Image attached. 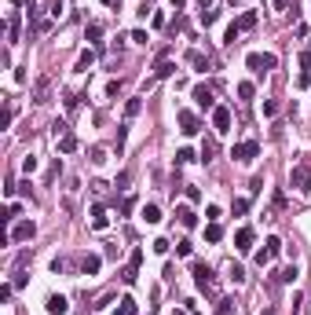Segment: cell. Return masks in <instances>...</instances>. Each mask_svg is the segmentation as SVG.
<instances>
[{
  "mask_svg": "<svg viewBox=\"0 0 311 315\" xmlns=\"http://www.w3.org/2000/svg\"><path fill=\"white\" fill-rule=\"evenodd\" d=\"M253 242H257L253 227H238V231H234V249H238V253H249V249H253Z\"/></svg>",
  "mask_w": 311,
  "mask_h": 315,
  "instance_id": "obj_9",
  "label": "cell"
},
{
  "mask_svg": "<svg viewBox=\"0 0 311 315\" xmlns=\"http://www.w3.org/2000/svg\"><path fill=\"white\" fill-rule=\"evenodd\" d=\"M139 110H143V99H128V103H125V117H128V121H132V117H139Z\"/></svg>",
  "mask_w": 311,
  "mask_h": 315,
  "instance_id": "obj_26",
  "label": "cell"
},
{
  "mask_svg": "<svg viewBox=\"0 0 311 315\" xmlns=\"http://www.w3.org/2000/svg\"><path fill=\"white\" fill-rule=\"evenodd\" d=\"M257 154H260V143L257 140H242V143L231 147V158H234V161H253Z\"/></svg>",
  "mask_w": 311,
  "mask_h": 315,
  "instance_id": "obj_4",
  "label": "cell"
},
{
  "mask_svg": "<svg viewBox=\"0 0 311 315\" xmlns=\"http://www.w3.org/2000/svg\"><path fill=\"white\" fill-rule=\"evenodd\" d=\"M278 114V103L275 99H267V103H263V117H275Z\"/></svg>",
  "mask_w": 311,
  "mask_h": 315,
  "instance_id": "obj_36",
  "label": "cell"
},
{
  "mask_svg": "<svg viewBox=\"0 0 311 315\" xmlns=\"http://www.w3.org/2000/svg\"><path fill=\"white\" fill-rule=\"evenodd\" d=\"M18 33H22V18L11 15L7 18V44H18Z\"/></svg>",
  "mask_w": 311,
  "mask_h": 315,
  "instance_id": "obj_18",
  "label": "cell"
},
{
  "mask_svg": "<svg viewBox=\"0 0 311 315\" xmlns=\"http://www.w3.org/2000/svg\"><path fill=\"white\" fill-rule=\"evenodd\" d=\"M187 161H202V158H198L191 147H180V151H176V165H187Z\"/></svg>",
  "mask_w": 311,
  "mask_h": 315,
  "instance_id": "obj_24",
  "label": "cell"
},
{
  "mask_svg": "<svg viewBox=\"0 0 311 315\" xmlns=\"http://www.w3.org/2000/svg\"><path fill=\"white\" fill-rule=\"evenodd\" d=\"M220 238H223V227L216 224V220H209V227H205V242H212V246H216Z\"/></svg>",
  "mask_w": 311,
  "mask_h": 315,
  "instance_id": "obj_23",
  "label": "cell"
},
{
  "mask_svg": "<svg viewBox=\"0 0 311 315\" xmlns=\"http://www.w3.org/2000/svg\"><path fill=\"white\" fill-rule=\"evenodd\" d=\"M121 96V81H110L106 85V99H117Z\"/></svg>",
  "mask_w": 311,
  "mask_h": 315,
  "instance_id": "obj_35",
  "label": "cell"
},
{
  "mask_svg": "<svg viewBox=\"0 0 311 315\" xmlns=\"http://www.w3.org/2000/svg\"><path fill=\"white\" fill-rule=\"evenodd\" d=\"M231 282H234V286H238V282H246V271H242L238 264H231Z\"/></svg>",
  "mask_w": 311,
  "mask_h": 315,
  "instance_id": "obj_32",
  "label": "cell"
},
{
  "mask_svg": "<svg viewBox=\"0 0 311 315\" xmlns=\"http://www.w3.org/2000/svg\"><path fill=\"white\" fill-rule=\"evenodd\" d=\"M103 4H106V7H114V4H121V0H103Z\"/></svg>",
  "mask_w": 311,
  "mask_h": 315,
  "instance_id": "obj_47",
  "label": "cell"
},
{
  "mask_svg": "<svg viewBox=\"0 0 311 315\" xmlns=\"http://www.w3.org/2000/svg\"><path fill=\"white\" fill-rule=\"evenodd\" d=\"M99 267H103V257L99 253H84L81 257V275H88V279H92V275H99Z\"/></svg>",
  "mask_w": 311,
  "mask_h": 315,
  "instance_id": "obj_10",
  "label": "cell"
},
{
  "mask_svg": "<svg viewBox=\"0 0 311 315\" xmlns=\"http://www.w3.org/2000/svg\"><path fill=\"white\" fill-rule=\"evenodd\" d=\"M300 66L311 70V48H308V52H300Z\"/></svg>",
  "mask_w": 311,
  "mask_h": 315,
  "instance_id": "obj_44",
  "label": "cell"
},
{
  "mask_svg": "<svg viewBox=\"0 0 311 315\" xmlns=\"http://www.w3.org/2000/svg\"><path fill=\"white\" fill-rule=\"evenodd\" d=\"M37 165H41V161H37L33 154H26V158H22V172H26V176H30V172H37Z\"/></svg>",
  "mask_w": 311,
  "mask_h": 315,
  "instance_id": "obj_30",
  "label": "cell"
},
{
  "mask_svg": "<svg viewBox=\"0 0 311 315\" xmlns=\"http://www.w3.org/2000/svg\"><path fill=\"white\" fill-rule=\"evenodd\" d=\"M231 212H234V216H246V212H249V198H234Z\"/></svg>",
  "mask_w": 311,
  "mask_h": 315,
  "instance_id": "obj_28",
  "label": "cell"
},
{
  "mask_svg": "<svg viewBox=\"0 0 311 315\" xmlns=\"http://www.w3.org/2000/svg\"><path fill=\"white\" fill-rule=\"evenodd\" d=\"M48 15H52V18L62 15V0H52V4H48Z\"/></svg>",
  "mask_w": 311,
  "mask_h": 315,
  "instance_id": "obj_38",
  "label": "cell"
},
{
  "mask_svg": "<svg viewBox=\"0 0 311 315\" xmlns=\"http://www.w3.org/2000/svg\"><path fill=\"white\" fill-rule=\"evenodd\" d=\"M55 143H59V154H73V151H77V147H81V140H77V136H73V132L59 136V140H55Z\"/></svg>",
  "mask_w": 311,
  "mask_h": 315,
  "instance_id": "obj_14",
  "label": "cell"
},
{
  "mask_svg": "<svg viewBox=\"0 0 311 315\" xmlns=\"http://www.w3.org/2000/svg\"><path fill=\"white\" fill-rule=\"evenodd\" d=\"M234 92H238V99H253V96H257V85H253V81H238V88H234Z\"/></svg>",
  "mask_w": 311,
  "mask_h": 315,
  "instance_id": "obj_25",
  "label": "cell"
},
{
  "mask_svg": "<svg viewBox=\"0 0 311 315\" xmlns=\"http://www.w3.org/2000/svg\"><path fill=\"white\" fill-rule=\"evenodd\" d=\"M92 227H96V231H106L110 227V216H106V209H103V206L92 209Z\"/></svg>",
  "mask_w": 311,
  "mask_h": 315,
  "instance_id": "obj_17",
  "label": "cell"
},
{
  "mask_svg": "<svg viewBox=\"0 0 311 315\" xmlns=\"http://www.w3.org/2000/svg\"><path fill=\"white\" fill-rule=\"evenodd\" d=\"M238 33H242V30H238V22H231V26H227V33H223V44H234V41H238Z\"/></svg>",
  "mask_w": 311,
  "mask_h": 315,
  "instance_id": "obj_29",
  "label": "cell"
},
{
  "mask_svg": "<svg viewBox=\"0 0 311 315\" xmlns=\"http://www.w3.org/2000/svg\"><path fill=\"white\" fill-rule=\"evenodd\" d=\"M249 187H253V194H260V191H263V176H253V183H249Z\"/></svg>",
  "mask_w": 311,
  "mask_h": 315,
  "instance_id": "obj_41",
  "label": "cell"
},
{
  "mask_svg": "<svg viewBox=\"0 0 311 315\" xmlns=\"http://www.w3.org/2000/svg\"><path fill=\"white\" fill-rule=\"evenodd\" d=\"M172 73H176V62H172V59H157V70H154V77H157V81L172 77Z\"/></svg>",
  "mask_w": 311,
  "mask_h": 315,
  "instance_id": "obj_19",
  "label": "cell"
},
{
  "mask_svg": "<svg viewBox=\"0 0 311 315\" xmlns=\"http://www.w3.org/2000/svg\"><path fill=\"white\" fill-rule=\"evenodd\" d=\"M289 187H297L300 194H308V191H311V161L293 165V172H289Z\"/></svg>",
  "mask_w": 311,
  "mask_h": 315,
  "instance_id": "obj_2",
  "label": "cell"
},
{
  "mask_svg": "<svg viewBox=\"0 0 311 315\" xmlns=\"http://www.w3.org/2000/svg\"><path fill=\"white\" fill-rule=\"evenodd\" d=\"M216 315H234V301H231V297H223V301H220V308H216Z\"/></svg>",
  "mask_w": 311,
  "mask_h": 315,
  "instance_id": "obj_31",
  "label": "cell"
},
{
  "mask_svg": "<svg viewBox=\"0 0 311 315\" xmlns=\"http://www.w3.org/2000/svg\"><path fill=\"white\" fill-rule=\"evenodd\" d=\"M11 4H15V7H18V4H26V0H11Z\"/></svg>",
  "mask_w": 311,
  "mask_h": 315,
  "instance_id": "obj_49",
  "label": "cell"
},
{
  "mask_svg": "<svg viewBox=\"0 0 311 315\" xmlns=\"http://www.w3.org/2000/svg\"><path fill=\"white\" fill-rule=\"evenodd\" d=\"M136 308H139V304L132 301V297H121L117 308H114V315H136Z\"/></svg>",
  "mask_w": 311,
  "mask_h": 315,
  "instance_id": "obj_21",
  "label": "cell"
},
{
  "mask_svg": "<svg viewBox=\"0 0 311 315\" xmlns=\"http://www.w3.org/2000/svg\"><path fill=\"white\" fill-rule=\"evenodd\" d=\"M99 37H103V26H99V22H92V26H88V41H92V44H96V41H99Z\"/></svg>",
  "mask_w": 311,
  "mask_h": 315,
  "instance_id": "obj_34",
  "label": "cell"
},
{
  "mask_svg": "<svg viewBox=\"0 0 311 315\" xmlns=\"http://www.w3.org/2000/svg\"><path fill=\"white\" fill-rule=\"evenodd\" d=\"M278 253H282V238H275V235H271L267 242H263V249H260V253H257V264H260V267H267V264L275 261Z\"/></svg>",
  "mask_w": 311,
  "mask_h": 315,
  "instance_id": "obj_5",
  "label": "cell"
},
{
  "mask_svg": "<svg viewBox=\"0 0 311 315\" xmlns=\"http://www.w3.org/2000/svg\"><path fill=\"white\" fill-rule=\"evenodd\" d=\"M44 308H48V315H66V312H70V301H66L62 293H52Z\"/></svg>",
  "mask_w": 311,
  "mask_h": 315,
  "instance_id": "obj_12",
  "label": "cell"
},
{
  "mask_svg": "<svg viewBox=\"0 0 311 315\" xmlns=\"http://www.w3.org/2000/svg\"><path fill=\"white\" fill-rule=\"evenodd\" d=\"M168 4H172L176 11H180V7H187V0H168Z\"/></svg>",
  "mask_w": 311,
  "mask_h": 315,
  "instance_id": "obj_46",
  "label": "cell"
},
{
  "mask_svg": "<svg viewBox=\"0 0 311 315\" xmlns=\"http://www.w3.org/2000/svg\"><path fill=\"white\" fill-rule=\"evenodd\" d=\"M212 128H216L220 136L231 128V110H227V106H216V110H212Z\"/></svg>",
  "mask_w": 311,
  "mask_h": 315,
  "instance_id": "obj_11",
  "label": "cell"
},
{
  "mask_svg": "<svg viewBox=\"0 0 311 315\" xmlns=\"http://www.w3.org/2000/svg\"><path fill=\"white\" fill-rule=\"evenodd\" d=\"M191 271H194V282H198V290H209V293H216V275H212V267H209V264L194 261V264H191Z\"/></svg>",
  "mask_w": 311,
  "mask_h": 315,
  "instance_id": "obj_3",
  "label": "cell"
},
{
  "mask_svg": "<svg viewBox=\"0 0 311 315\" xmlns=\"http://www.w3.org/2000/svg\"><path fill=\"white\" fill-rule=\"evenodd\" d=\"M176 253H180V257H191L194 246H191V242H176Z\"/></svg>",
  "mask_w": 311,
  "mask_h": 315,
  "instance_id": "obj_37",
  "label": "cell"
},
{
  "mask_svg": "<svg viewBox=\"0 0 311 315\" xmlns=\"http://www.w3.org/2000/svg\"><path fill=\"white\" fill-rule=\"evenodd\" d=\"M92 62H96V52L84 48V52L77 55V73H88V70H92Z\"/></svg>",
  "mask_w": 311,
  "mask_h": 315,
  "instance_id": "obj_20",
  "label": "cell"
},
{
  "mask_svg": "<svg viewBox=\"0 0 311 315\" xmlns=\"http://www.w3.org/2000/svg\"><path fill=\"white\" fill-rule=\"evenodd\" d=\"M139 220H143V224H157V220H161V209H157L154 202H147V206L139 209Z\"/></svg>",
  "mask_w": 311,
  "mask_h": 315,
  "instance_id": "obj_15",
  "label": "cell"
},
{
  "mask_svg": "<svg viewBox=\"0 0 311 315\" xmlns=\"http://www.w3.org/2000/svg\"><path fill=\"white\" fill-rule=\"evenodd\" d=\"M257 18H260L257 11H242L234 22H238V30H253V26H257Z\"/></svg>",
  "mask_w": 311,
  "mask_h": 315,
  "instance_id": "obj_22",
  "label": "cell"
},
{
  "mask_svg": "<svg viewBox=\"0 0 311 315\" xmlns=\"http://www.w3.org/2000/svg\"><path fill=\"white\" fill-rule=\"evenodd\" d=\"M216 22V11H202V26H212Z\"/></svg>",
  "mask_w": 311,
  "mask_h": 315,
  "instance_id": "obj_45",
  "label": "cell"
},
{
  "mask_svg": "<svg viewBox=\"0 0 311 315\" xmlns=\"http://www.w3.org/2000/svg\"><path fill=\"white\" fill-rule=\"evenodd\" d=\"M176 220H180V224L191 231V227H198V212L191 209V206H176Z\"/></svg>",
  "mask_w": 311,
  "mask_h": 315,
  "instance_id": "obj_13",
  "label": "cell"
},
{
  "mask_svg": "<svg viewBox=\"0 0 311 315\" xmlns=\"http://www.w3.org/2000/svg\"><path fill=\"white\" fill-rule=\"evenodd\" d=\"M246 66H249L253 73H271V70L278 66V59H275L271 52H249V55H246Z\"/></svg>",
  "mask_w": 311,
  "mask_h": 315,
  "instance_id": "obj_1",
  "label": "cell"
},
{
  "mask_svg": "<svg viewBox=\"0 0 311 315\" xmlns=\"http://www.w3.org/2000/svg\"><path fill=\"white\" fill-rule=\"evenodd\" d=\"M191 96H194V103L202 106V110H216V99H212V88L209 85H194Z\"/></svg>",
  "mask_w": 311,
  "mask_h": 315,
  "instance_id": "obj_8",
  "label": "cell"
},
{
  "mask_svg": "<svg viewBox=\"0 0 311 315\" xmlns=\"http://www.w3.org/2000/svg\"><path fill=\"white\" fill-rule=\"evenodd\" d=\"M220 212H223L220 206H209V209H205V216H209V220H220Z\"/></svg>",
  "mask_w": 311,
  "mask_h": 315,
  "instance_id": "obj_43",
  "label": "cell"
},
{
  "mask_svg": "<svg viewBox=\"0 0 311 315\" xmlns=\"http://www.w3.org/2000/svg\"><path fill=\"white\" fill-rule=\"evenodd\" d=\"M297 275H300V267H297V264H286V267H278L275 279H278V282H286V286H293V282H297Z\"/></svg>",
  "mask_w": 311,
  "mask_h": 315,
  "instance_id": "obj_16",
  "label": "cell"
},
{
  "mask_svg": "<svg viewBox=\"0 0 311 315\" xmlns=\"http://www.w3.org/2000/svg\"><path fill=\"white\" fill-rule=\"evenodd\" d=\"M187 198H191V202H202V191H198L194 183H191V187H187Z\"/></svg>",
  "mask_w": 311,
  "mask_h": 315,
  "instance_id": "obj_42",
  "label": "cell"
},
{
  "mask_svg": "<svg viewBox=\"0 0 311 315\" xmlns=\"http://www.w3.org/2000/svg\"><path fill=\"white\" fill-rule=\"evenodd\" d=\"M176 121H180V132L183 136H198V132H202V121H198V114H191V110H180Z\"/></svg>",
  "mask_w": 311,
  "mask_h": 315,
  "instance_id": "obj_6",
  "label": "cell"
},
{
  "mask_svg": "<svg viewBox=\"0 0 311 315\" xmlns=\"http://www.w3.org/2000/svg\"><path fill=\"white\" fill-rule=\"evenodd\" d=\"M297 88H311V70H304V73L297 77Z\"/></svg>",
  "mask_w": 311,
  "mask_h": 315,
  "instance_id": "obj_39",
  "label": "cell"
},
{
  "mask_svg": "<svg viewBox=\"0 0 311 315\" xmlns=\"http://www.w3.org/2000/svg\"><path fill=\"white\" fill-rule=\"evenodd\" d=\"M136 275H139V267H132V264H128V267H125V271H121V279H125V282L132 286V282H136Z\"/></svg>",
  "mask_w": 311,
  "mask_h": 315,
  "instance_id": "obj_33",
  "label": "cell"
},
{
  "mask_svg": "<svg viewBox=\"0 0 311 315\" xmlns=\"http://www.w3.org/2000/svg\"><path fill=\"white\" fill-rule=\"evenodd\" d=\"M132 267H139V264H143V249H132V261H128Z\"/></svg>",
  "mask_w": 311,
  "mask_h": 315,
  "instance_id": "obj_40",
  "label": "cell"
},
{
  "mask_svg": "<svg viewBox=\"0 0 311 315\" xmlns=\"http://www.w3.org/2000/svg\"><path fill=\"white\" fill-rule=\"evenodd\" d=\"M187 59H191V66H194V70H202V73L209 70V62H205V55H202V52H191Z\"/></svg>",
  "mask_w": 311,
  "mask_h": 315,
  "instance_id": "obj_27",
  "label": "cell"
},
{
  "mask_svg": "<svg viewBox=\"0 0 311 315\" xmlns=\"http://www.w3.org/2000/svg\"><path fill=\"white\" fill-rule=\"evenodd\" d=\"M33 235H37V224H33V220H22V224H15V227H11L7 242H30Z\"/></svg>",
  "mask_w": 311,
  "mask_h": 315,
  "instance_id": "obj_7",
  "label": "cell"
},
{
  "mask_svg": "<svg viewBox=\"0 0 311 315\" xmlns=\"http://www.w3.org/2000/svg\"><path fill=\"white\" fill-rule=\"evenodd\" d=\"M168 315H187V312H183V308H176V312H168Z\"/></svg>",
  "mask_w": 311,
  "mask_h": 315,
  "instance_id": "obj_48",
  "label": "cell"
}]
</instances>
